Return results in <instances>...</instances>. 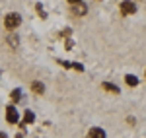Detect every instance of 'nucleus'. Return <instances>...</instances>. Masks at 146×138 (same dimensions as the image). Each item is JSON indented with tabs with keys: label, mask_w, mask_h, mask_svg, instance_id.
<instances>
[{
	"label": "nucleus",
	"mask_w": 146,
	"mask_h": 138,
	"mask_svg": "<svg viewBox=\"0 0 146 138\" xmlns=\"http://www.w3.org/2000/svg\"><path fill=\"white\" fill-rule=\"evenodd\" d=\"M31 90L37 92V93H43V92H45V86H43L41 82H33V84H31Z\"/></svg>",
	"instance_id": "423d86ee"
},
{
	"label": "nucleus",
	"mask_w": 146,
	"mask_h": 138,
	"mask_svg": "<svg viewBox=\"0 0 146 138\" xmlns=\"http://www.w3.org/2000/svg\"><path fill=\"white\" fill-rule=\"evenodd\" d=\"M121 12H123V16L135 14V12H136V4L133 2V0H125L123 4H121Z\"/></svg>",
	"instance_id": "7ed1b4c3"
},
{
	"label": "nucleus",
	"mask_w": 146,
	"mask_h": 138,
	"mask_svg": "<svg viewBox=\"0 0 146 138\" xmlns=\"http://www.w3.org/2000/svg\"><path fill=\"white\" fill-rule=\"evenodd\" d=\"M125 82H127L129 86H136V84H138V80H136V76H133V74H129V76L125 78Z\"/></svg>",
	"instance_id": "6e6552de"
},
{
	"label": "nucleus",
	"mask_w": 146,
	"mask_h": 138,
	"mask_svg": "<svg viewBox=\"0 0 146 138\" xmlns=\"http://www.w3.org/2000/svg\"><path fill=\"white\" fill-rule=\"evenodd\" d=\"M70 4H76V2H82V0H68Z\"/></svg>",
	"instance_id": "9b49d317"
},
{
	"label": "nucleus",
	"mask_w": 146,
	"mask_h": 138,
	"mask_svg": "<svg viewBox=\"0 0 146 138\" xmlns=\"http://www.w3.org/2000/svg\"><path fill=\"white\" fill-rule=\"evenodd\" d=\"M74 8H72V14H76V16H82V14H86V6L82 4V2H76V4H72Z\"/></svg>",
	"instance_id": "39448f33"
},
{
	"label": "nucleus",
	"mask_w": 146,
	"mask_h": 138,
	"mask_svg": "<svg viewBox=\"0 0 146 138\" xmlns=\"http://www.w3.org/2000/svg\"><path fill=\"white\" fill-rule=\"evenodd\" d=\"M33 113L31 111H25V117H23V123H33Z\"/></svg>",
	"instance_id": "1a4fd4ad"
},
{
	"label": "nucleus",
	"mask_w": 146,
	"mask_h": 138,
	"mask_svg": "<svg viewBox=\"0 0 146 138\" xmlns=\"http://www.w3.org/2000/svg\"><path fill=\"white\" fill-rule=\"evenodd\" d=\"M20 97H22V92H20V90H14V92H12V99H14V101H20Z\"/></svg>",
	"instance_id": "9d476101"
},
{
	"label": "nucleus",
	"mask_w": 146,
	"mask_h": 138,
	"mask_svg": "<svg viewBox=\"0 0 146 138\" xmlns=\"http://www.w3.org/2000/svg\"><path fill=\"white\" fill-rule=\"evenodd\" d=\"M20 22H22V18L18 16V14H8L6 16V20H4V25L8 27V29H16V27H20Z\"/></svg>",
	"instance_id": "f257e3e1"
},
{
	"label": "nucleus",
	"mask_w": 146,
	"mask_h": 138,
	"mask_svg": "<svg viewBox=\"0 0 146 138\" xmlns=\"http://www.w3.org/2000/svg\"><path fill=\"white\" fill-rule=\"evenodd\" d=\"M103 90H107V92H111V93H119V88H117L115 84H109V82L103 84Z\"/></svg>",
	"instance_id": "0eeeda50"
},
{
	"label": "nucleus",
	"mask_w": 146,
	"mask_h": 138,
	"mask_svg": "<svg viewBox=\"0 0 146 138\" xmlns=\"http://www.w3.org/2000/svg\"><path fill=\"white\" fill-rule=\"evenodd\" d=\"M6 121L8 123H18L20 121V115H18V109L14 107V105H10V107H6Z\"/></svg>",
	"instance_id": "f03ea898"
},
{
	"label": "nucleus",
	"mask_w": 146,
	"mask_h": 138,
	"mask_svg": "<svg viewBox=\"0 0 146 138\" xmlns=\"http://www.w3.org/2000/svg\"><path fill=\"white\" fill-rule=\"evenodd\" d=\"M88 138H105V132H103V128H92L90 132H88Z\"/></svg>",
	"instance_id": "20e7f679"
},
{
	"label": "nucleus",
	"mask_w": 146,
	"mask_h": 138,
	"mask_svg": "<svg viewBox=\"0 0 146 138\" xmlns=\"http://www.w3.org/2000/svg\"><path fill=\"white\" fill-rule=\"evenodd\" d=\"M0 138H6V134H4V132H0Z\"/></svg>",
	"instance_id": "f8f14e48"
}]
</instances>
